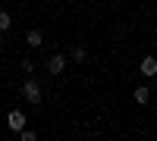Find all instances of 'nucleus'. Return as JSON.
Returning a JSON list of instances; mask_svg holds the SVG:
<instances>
[{
	"mask_svg": "<svg viewBox=\"0 0 157 141\" xmlns=\"http://www.w3.org/2000/svg\"><path fill=\"white\" fill-rule=\"evenodd\" d=\"M22 97L29 100V104H41V85H38L35 79H25V85H22Z\"/></svg>",
	"mask_w": 157,
	"mask_h": 141,
	"instance_id": "obj_1",
	"label": "nucleus"
},
{
	"mask_svg": "<svg viewBox=\"0 0 157 141\" xmlns=\"http://www.w3.org/2000/svg\"><path fill=\"white\" fill-rule=\"evenodd\" d=\"M25 122H29V116H25L22 110H10V113H6V125H10L13 132H19V129H25Z\"/></svg>",
	"mask_w": 157,
	"mask_h": 141,
	"instance_id": "obj_2",
	"label": "nucleus"
},
{
	"mask_svg": "<svg viewBox=\"0 0 157 141\" xmlns=\"http://www.w3.org/2000/svg\"><path fill=\"white\" fill-rule=\"evenodd\" d=\"M63 69H66V57H63V54H54L47 60V72L50 75H63Z\"/></svg>",
	"mask_w": 157,
	"mask_h": 141,
	"instance_id": "obj_3",
	"label": "nucleus"
},
{
	"mask_svg": "<svg viewBox=\"0 0 157 141\" xmlns=\"http://www.w3.org/2000/svg\"><path fill=\"white\" fill-rule=\"evenodd\" d=\"M138 72L145 75V79H157V60L154 57H145V60L138 63Z\"/></svg>",
	"mask_w": 157,
	"mask_h": 141,
	"instance_id": "obj_4",
	"label": "nucleus"
},
{
	"mask_svg": "<svg viewBox=\"0 0 157 141\" xmlns=\"http://www.w3.org/2000/svg\"><path fill=\"white\" fill-rule=\"evenodd\" d=\"M25 44H29V47H41L44 44V35L38 32V28H32L29 35H25Z\"/></svg>",
	"mask_w": 157,
	"mask_h": 141,
	"instance_id": "obj_5",
	"label": "nucleus"
},
{
	"mask_svg": "<svg viewBox=\"0 0 157 141\" xmlns=\"http://www.w3.org/2000/svg\"><path fill=\"white\" fill-rule=\"evenodd\" d=\"M148 100H151V88L148 85H138L135 88V104H148Z\"/></svg>",
	"mask_w": 157,
	"mask_h": 141,
	"instance_id": "obj_6",
	"label": "nucleus"
},
{
	"mask_svg": "<svg viewBox=\"0 0 157 141\" xmlns=\"http://www.w3.org/2000/svg\"><path fill=\"white\" fill-rule=\"evenodd\" d=\"M10 25H13V16H10L6 9H0V32H6Z\"/></svg>",
	"mask_w": 157,
	"mask_h": 141,
	"instance_id": "obj_7",
	"label": "nucleus"
},
{
	"mask_svg": "<svg viewBox=\"0 0 157 141\" xmlns=\"http://www.w3.org/2000/svg\"><path fill=\"white\" fill-rule=\"evenodd\" d=\"M72 63H85V47H72Z\"/></svg>",
	"mask_w": 157,
	"mask_h": 141,
	"instance_id": "obj_8",
	"label": "nucleus"
},
{
	"mask_svg": "<svg viewBox=\"0 0 157 141\" xmlns=\"http://www.w3.org/2000/svg\"><path fill=\"white\" fill-rule=\"evenodd\" d=\"M38 135L32 132V129H19V141H35Z\"/></svg>",
	"mask_w": 157,
	"mask_h": 141,
	"instance_id": "obj_9",
	"label": "nucleus"
},
{
	"mask_svg": "<svg viewBox=\"0 0 157 141\" xmlns=\"http://www.w3.org/2000/svg\"><path fill=\"white\" fill-rule=\"evenodd\" d=\"M19 66H22V72H29V75L35 72V63H32V60H22V63H19Z\"/></svg>",
	"mask_w": 157,
	"mask_h": 141,
	"instance_id": "obj_10",
	"label": "nucleus"
},
{
	"mask_svg": "<svg viewBox=\"0 0 157 141\" xmlns=\"http://www.w3.org/2000/svg\"><path fill=\"white\" fill-rule=\"evenodd\" d=\"M0 47H3V32H0Z\"/></svg>",
	"mask_w": 157,
	"mask_h": 141,
	"instance_id": "obj_11",
	"label": "nucleus"
}]
</instances>
